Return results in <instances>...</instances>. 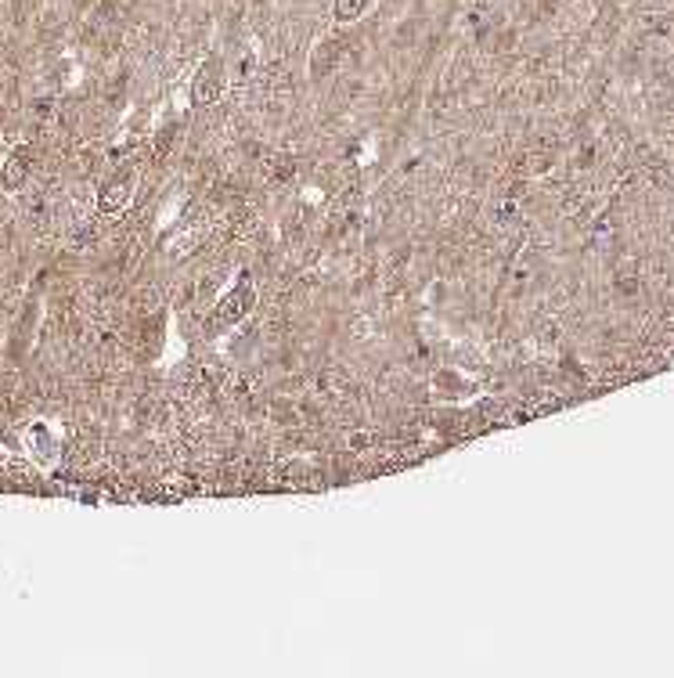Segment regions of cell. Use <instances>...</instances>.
Masks as SVG:
<instances>
[{
    "mask_svg": "<svg viewBox=\"0 0 674 678\" xmlns=\"http://www.w3.org/2000/svg\"><path fill=\"white\" fill-rule=\"evenodd\" d=\"M72 4H76V7H80V11H83V7H90V4H94V0H72Z\"/></svg>",
    "mask_w": 674,
    "mask_h": 678,
    "instance_id": "cell-4",
    "label": "cell"
},
{
    "mask_svg": "<svg viewBox=\"0 0 674 678\" xmlns=\"http://www.w3.org/2000/svg\"><path fill=\"white\" fill-rule=\"evenodd\" d=\"M29 174V148H14L7 159H4V170H0V184L4 192H14Z\"/></svg>",
    "mask_w": 674,
    "mask_h": 678,
    "instance_id": "cell-1",
    "label": "cell"
},
{
    "mask_svg": "<svg viewBox=\"0 0 674 678\" xmlns=\"http://www.w3.org/2000/svg\"><path fill=\"white\" fill-rule=\"evenodd\" d=\"M126 184H130V174L116 177V181L101 192V210H119V206L126 202Z\"/></svg>",
    "mask_w": 674,
    "mask_h": 678,
    "instance_id": "cell-2",
    "label": "cell"
},
{
    "mask_svg": "<svg viewBox=\"0 0 674 678\" xmlns=\"http://www.w3.org/2000/svg\"><path fill=\"white\" fill-rule=\"evenodd\" d=\"M364 7H368V0H336V18L339 22H353V18L364 14Z\"/></svg>",
    "mask_w": 674,
    "mask_h": 678,
    "instance_id": "cell-3",
    "label": "cell"
}]
</instances>
